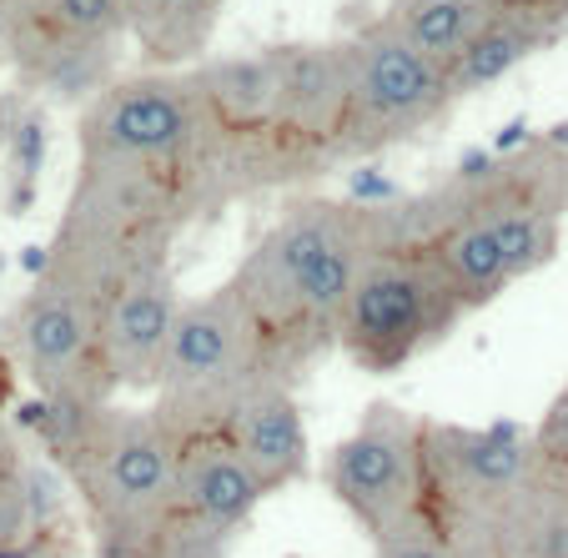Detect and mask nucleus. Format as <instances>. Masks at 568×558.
I'll list each match as a JSON object with an SVG mask.
<instances>
[{
	"label": "nucleus",
	"instance_id": "nucleus-1",
	"mask_svg": "<svg viewBox=\"0 0 568 558\" xmlns=\"http://www.w3.org/2000/svg\"><path fill=\"white\" fill-rule=\"evenodd\" d=\"M373 257L377 242L367 226V202L322 192L287 196L277 222L242 252L226 282L242 292L292 383L327 347H337L347 297Z\"/></svg>",
	"mask_w": 568,
	"mask_h": 558
},
{
	"label": "nucleus",
	"instance_id": "nucleus-2",
	"mask_svg": "<svg viewBox=\"0 0 568 558\" xmlns=\"http://www.w3.org/2000/svg\"><path fill=\"white\" fill-rule=\"evenodd\" d=\"M206 192L186 172L131 162H75L71 196L61 206L41 267L111 302L136 272L172 262L176 236L202 222Z\"/></svg>",
	"mask_w": 568,
	"mask_h": 558
},
{
	"label": "nucleus",
	"instance_id": "nucleus-3",
	"mask_svg": "<svg viewBox=\"0 0 568 558\" xmlns=\"http://www.w3.org/2000/svg\"><path fill=\"white\" fill-rule=\"evenodd\" d=\"M31 423H41L45 448L87 508L97 554L141 538L172 508L186 438H176L151 408H126L116 397L36 403Z\"/></svg>",
	"mask_w": 568,
	"mask_h": 558
},
{
	"label": "nucleus",
	"instance_id": "nucleus-4",
	"mask_svg": "<svg viewBox=\"0 0 568 558\" xmlns=\"http://www.w3.org/2000/svg\"><path fill=\"white\" fill-rule=\"evenodd\" d=\"M292 383L282 373L277 353H272L262 323L242 302L232 282H216L202 297H186L182 323L172 333L161 377L151 387V413H156L176 438H202V433H222L232 408L252 387Z\"/></svg>",
	"mask_w": 568,
	"mask_h": 558
},
{
	"label": "nucleus",
	"instance_id": "nucleus-5",
	"mask_svg": "<svg viewBox=\"0 0 568 558\" xmlns=\"http://www.w3.org/2000/svg\"><path fill=\"white\" fill-rule=\"evenodd\" d=\"M222 146L226 131L196 71H156V65L121 71L87 111H75V162H131L186 172L202 182L212 216V166Z\"/></svg>",
	"mask_w": 568,
	"mask_h": 558
},
{
	"label": "nucleus",
	"instance_id": "nucleus-6",
	"mask_svg": "<svg viewBox=\"0 0 568 558\" xmlns=\"http://www.w3.org/2000/svg\"><path fill=\"white\" fill-rule=\"evenodd\" d=\"M534 428L423 418V514L473 558H488L514 498L534 484Z\"/></svg>",
	"mask_w": 568,
	"mask_h": 558
},
{
	"label": "nucleus",
	"instance_id": "nucleus-7",
	"mask_svg": "<svg viewBox=\"0 0 568 558\" xmlns=\"http://www.w3.org/2000/svg\"><path fill=\"white\" fill-rule=\"evenodd\" d=\"M468 317L433 252H377L347 297L337 353L373 377L403 373Z\"/></svg>",
	"mask_w": 568,
	"mask_h": 558
},
{
	"label": "nucleus",
	"instance_id": "nucleus-8",
	"mask_svg": "<svg viewBox=\"0 0 568 558\" xmlns=\"http://www.w3.org/2000/svg\"><path fill=\"white\" fill-rule=\"evenodd\" d=\"M347 55H353V106H347L343 131V162L383 156V151L438 126L458 106L448 87V65L428 61L383 16L347 31Z\"/></svg>",
	"mask_w": 568,
	"mask_h": 558
},
{
	"label": "nucleus",
	"instance_id": "nucleus-9",
	"mask_svg": "<svg viewBox=\"0 0 568 558\" xmlns=\"http://www.w3.org/2000/svg\"><path fill=\"white\" fill-rule=\"evenodd\" d=\"M322 488L367 544L423 514V418L387 397L367 403L357 428L322 458Z\"/></svg>",
	"mask_w": 568,
	"mask_h": 558
},
{
	"label": "nucleus",
	"instance_id": "nucleus-10",
	"mask_svg": "<svg viewBox=\"0 0 568 558\" xmlns=\"http://www.w3.org/2000/svg\"><path fill=\"white\" fill-rule=\"evenodd\" d=\"M101 312L106 302L51 272H36L31 292L16 302L11 347L41 403H111L116 397L101 367Z\"/></svg>",
	"mask_w": 568,
	"mask_h": 558
},
{
	"label": "nucleus",
	"instance_id": "nucleus-11",
	"mask_svg": "<svg viewBox=\"0 0 568 558\" xmlns=\"http://www.w3.org/2000/svg\"><path fill=\"white\" fill-rule=\"evenodd\" d=\"M277 71V106L267 136L287 146L302 172L317 182L343 162V131L353 106V55L347 35L337 41H282L267 45Z\"/></svg>",
	"mask_w": 568,
	"mask_h": 558
},
{
	"label": "nucleus",
	"instance_id": "nucleus-12",
	"mask_svg": "<svg viewBox=\"0 0 568 558\" xmlns=\"http://www.w3.org/2000/svg\"><path fill=\"white\" fill-rule=\"evenodd\" d=\"M182 287L172 262L136 272L101 312V367L111 393H151L166 363L172 333L182 323Z\"/></svg>",
	"mask_w": 568,
	"mask_h": 558
},
{
	"label": "nucleus",
	"instance_id": "nucleus-13",
	"mask_svg": "<svg viewBox=\"0 0 568 558\" xmlns=\"http://www.w3.org/2000/svg\"><path fill=\"white\" fill-rule=\"evenodd\" d=\"M6 55L16 65V81L31 97L61 101V106L75 111H87L121 75V41L61 31V26L36 21V16H16Z\"/></svg>",
	"mask_w": 568,
	"mask_h": 558
},
{
	"label": "nucleus",
	"instance_id": "nucleus-14",
	"mask_svg": "<svg viewBox=\"0 0 568 558\" xmlns=\"http://www.w3.org/2000/svg\"><path fill=\"white\" fill-rule=\"evenodd\" d=\"M222 438L247 458V468L267 484V494H282V488L302 484L312 473L307 423H302L292 383H282V377L252 387V393L236 403L232 418L222 423Z\"/></svg>",
	"mask_w": 568,
	"mask_h": 558
},
{
	"label": "nucleus",
	"instance_id": "nucleus-15",
	"mask_svg": "<svg viewBox=\"0 0 568 558\" xmlns=\"http://www.w3.org/2000/svg\"><path fill=\"white\" fill-rule=\"evenodd\" d=\"M568 35V16L554 11V6H504L494 16V26L448 65V87L453 101H468L494 91L504 75H514L518 65H528L534 55L554 51L558 41Z\"/></svg>",
	"mask_w": 568,
	"mask_h": 558
},
{
	"label": "nucleus",
	"instance_id": "nucleus-16",
	"mask_svg": "<svg viewBox=\"0 0 568 558\" xmlns=\"http://www.w3.org/2000/svg\"><path fill=\"white\" fill-rule=\"evenodd\" d=\"M226 0H126V35L156 71H192L206 61Z\"/></svg>",
	"mask_w": 568,
	"mask_h": 558
},
{
	"label": "nucleus",
	"instance_id": "nucleus-17",
	"mask_svg": "<svg viewBox=\"0 0 568 558\" xmlns=\"http://www.w3.org/2000/svg\"><path fill=\"white\" fill-rule=\"evenodd\" d=\"M202 81L206 101H212L222 131L232 136H252V131L272 126V106H277V71H272V51L247 55H206L192 65Z\"/></svg>",
	"mask_w": 568,
	"mask_h": 558
},
{
	"label": "nucleus",
	"instance_id": "nucleus-18",
	"mask_svg": "<svg viewBox=\"0 0 568 558\" xmlns=\"http://www.w3.org/2000/svg\"><path fill=\"white\" fill-rule=\"evenodd\" d=\"M504 6L494 0H387L383 21L408 45H418L428 61L453 65L473 41H478Z\"/></svg>",
	"mask_w": 568,
	"mask_h": 558
},
{
	"label": "nucleus",
	"instance_id": "nucleus-19",
	"mask_svg": "<svg viewBox=\"0 0 568 558\" xmlns=\"http://www.w3.org/2000/svg\"><path fill=\"white\" fill-rule=\"evenodd\" d=\"M488 558H568V484L534 473L498 524Z\"/></svg>",
	"mask_w": 568,
	"mask_h": 558
},
{
	"label": "nucleus",
	"instance_id": "nucleus-20",
	"mask_svg": "<svg viewBox=\"0 0 568 558\" xmlns=\"http://www.w3.org/2000/svg\"><path fill=\"white\" fill-rule=\"evenodd\" d=\"M45 141H51L45 111L41 106L16 111V121L6 126V166H11L6 212L11 216H26L36 206V182H41V166H45Z\"/></svg>",
	"mask_w": 568,
	"mask_h": 558
},
{
	"label": "nucleus",
	"instance_id": "nucleus-21",
	"mask_svg": "<svg viewBox=\"0 0 568 558\" xmlns=\"http://www.w3.org/2000/svg\"><path fill=\"white\" fill-rule=\"evenodd\" d=\"M31 518H36V473L21 458L16 433L0 423V554L21 544Z\"/></svg>",
	"mask_w": 568,
	"mask_h": 558
},
{
	"label": "nucleus",
	"instance_id": "nucleus-22",
	"mask_svg": "<svg viewBox=\"0 0 568 558\" xmlns=\"http://www.w3.org/2000/svg\"><path fill=\"white\" fill-rule=\"evenodd\" d=\"M21 16L81 35H111V41L126 35V0H21Z\"/></svg>",
	"mask_w": 568,
	"mask_h": 558
},
{
	"label": "nucleus",
	"instance_id": "nucleus-23",
	"mask_svg": "<svg viewBox=\"0 0 568 558\" xmlns=\"http://www.w3.org/2000/svg\"><path fill=\"white\" fill-rule=\"evenodd\" d=\"M373 558H473V554H463L428 514H413L373 538Z\"/></svg>",
	"mask_w": 568,
	"mask_h": 558
},
{
	"label": "nucleus",
	"instance_id": "nucleus-24",
	"mask_svg": "<svg viewBox=\"0 0 568 558\" xmlns=\"http://www.w3.org/2000/svg\"><path fill=\"white\" fill-rule=\"evenodd\" d=\"M534 458H538V473L568 484V387L544 408V418L534 423Z\"/></svg>",
	"mask_w": 568,
	"mask_h": 558
},
{
	"label": "nucleus",
	"instance_id": "nucleus-25",
	"mask_svg": "<svg viewBox=\"0 0 568 558\" xmlns=\"http://www.w3.org/2000/svg\"><path fill=\"white\" fill-rule=\"evenodd\" d=\"M16 16H21V0H0V51H6V41H11Z\"/></svg>",
	"mask_w": 568,
	"mask_h": 558
},
{
	"label": "nucleus",
	"instance_id": "nucleus-26",
	"mask_svg": "<svg viewBox=\"0 0 568 558\" xmlns=\"http://www.w3.org/2000/svg\"><path fill=\"white\" fill-rule=\"evenodd\" d=\"M494 6H554V11L568 16V0H494Z\"/></svg>",
	"mask_w": 568,
	"mask_h": 558
},
{
	"label": "nucleus",
	"instance_id": "nucleus-27",
	"mask_svg": "<svg viewBox=\"0 0 568 558\" xmlns=\"http://www.w3.org/2000/svg\"><path fill=\"white\" fill-rule=\"evenodd\" d=\"M0 146H6V126H0Z\"/></svg>",
	"mask_w": 568,
	"mask_h": 558
}]
</instances>
